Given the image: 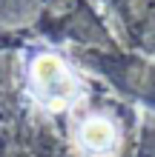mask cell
<instances>
[{
	"label": "cell",
	"instance_id": "1",
	"mask_svg": "<svg viewBox=\"0 0 155 157\" xmlns=\"http://www.w3.org/2000/svg\"><path fill=\"white\" fill-rule=\"evenodd\" d=\"M32 89H35V97L49 109H66L80 94L78 80L72 77V71L63 66V60L52 57V54H43V57L35 60Z\"/></svg>",
	"mask_w": 155,
	"mask_h": 157
},
{
	"label": "cell",
	"instance_id": "2",
	"mask_svg": "<svg viewBox=\"0 0 155 157\" xmlns=\"http://www.w3.org/2000/svg\"><path fill=\"white\" fill-rule=\"evenodd\" d=\"M118 137H115V128L109 120L104 117H89L84 126H80V146L92 154H106L109 149H115Z\"/></svg>",
	"mask_w": 155,
	"mask_h": 157
}]
</instances>
